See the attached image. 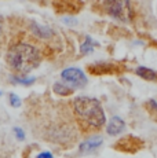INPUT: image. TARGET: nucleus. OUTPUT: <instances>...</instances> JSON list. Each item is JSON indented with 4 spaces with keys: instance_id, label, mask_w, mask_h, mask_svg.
Wrapping results in <instances>:
<instances>
[{
    "instance_id": "obj_10",
    "label": "nucleus",
    "mask_w": 157,
    "mask_h": 158,
    "mask_svg": "<svg viewBox=\"0 0 157 158\" xmlns=\"http://www.w3.org/2000/svg\"><path fill=\"white\" fill-rule=\"evenodd\" d=\"M10 102H11V105H13L14 107H19L21 106V99L18 98L15 94H11L10 95Z\"/></svg>"
},
{
    "instance_id": "obj_1",
    "label": "nucleus",
    "mask_w": 157,
    "mask_h": 158,
    "mask_svg": "<svg viewBox=\"0 0 157 158\" xmlns=\"http://www.w3.org/2000/svg\"><path fill=\"white\" fill-rule=\"evenodd\" d=\"M8 63L14 70L21 74H26L40 65V54L31 44L19 43L10 48L8 51Z\"/></svg>"
},
{
    "instance_id": "obj_11",
    "label": "nucleus",
    "mask_w": 157,
    "mask_h": 158,
    "mask_svg": "<svg viewBox=\"0 0 157 158\" xmlns=\"http://www.w3.org/2000/svg\"><path fill=\"white\" fill-rule=\"evenodd\" d=\"M35 78H21V77H14V81L15 83H19V84H25V85H29V84L33 83Z\"/></svg>"
},
{
    "instance_id": "obj_9",
    "label": "nucleus",
    "mask_w": 157,
    "mask_h": 158,
    "mask_svg": "<svg viewBox=\"0 0 157 158\" xmlns=\"http://www.w3.org/2000/svg\"><path fill=\"white\" fill-rule=\"evenodd\" d=\"M92 51V40L90 37H87L86 43L81 45V54H88Z\"/></svg>"
},
{
    "instance_id": "obj_4",
    "label": "nucleus",
    "mask_w": 157,
    "mask_h": 158,
    "mask_svg": "<svg viewBox=\"0 0 157 158\" xmlns=\"http://www.w3.org/2000/svg\"><path fill=\"white\" fill-rule=\"evenodd\" d=\"M61 77H62L63 83L69 84L72 88H81L87 84L86 74L77 68L65 69V70L61 73Z\"/></svg>"
},
{
    "instance_id": "obj_8",
    "label": "nucleus",
    "mask_w": 157,
    "mask_h": 158,
    "mask_svg": "<svg viewBox=\"0 0 157 158\" xmlns=\"http://www.w3.org/2000/svg\"><path fill=\"white\" fill-rule=\"evenodd\" d=\"M54 91L61 95H68V94L72 92V88L65 87V83H55L54 84Z\"/></svg>"
},
{
    "instance_id": "obj_2",
    "label": "nucleus",
    "mask_w": 157,
    "mask_h": 158,
    "mask_svg": "<svg viewBox=\"0 0 157 158\" xmlns=\"http://www.w3.org/2000/svg\"><path fill=\"white\" fill-rule=\"evenodd\" d=\"M77 117L90 128H101L105 124V113L101 103L94 98L80 96L73 102Z\"/></svg>"
},
{
    "instance_id": "obj_6",
    "label": "nucleus",
    "mask_w": 157,
    "mask_h": 158,
    "mask_svg": "<svg viewBox=\"0 0 157 158\" xmlns=\"http://www.w3.org/2000/svg\"><path fill=\"white\" fill-rule=\"evenodd\" d=\"M102 143V138L99 136H94V138H90L88 140H86L84 143H81L80 146V151L81 153H91L95 148H98Z\"/></svg>"
},
{
    "instance_id": "obj_12",
    "label": "nucleus",
    "mask_w": 157,
    "mask_h": 158,
    "mask_svg": "<svg viewBox=\"0 0 157 158\" xmlns=\"http://www.w3.org/2000/svg\"><path fill=\"white\" fill-rule=\"evenodd\" d=\"M14 132L17 133V138L19 139V140H23L25 139V135H23V131L19 129V128H14Z\"/></svg>"
},
{
    "instance_id": "obj_7",
    "label": "nucleus",
    "mask_w": 157,
    "mask_h": 158,
    "mask_svg": "<svg viewBox=\"0 0 157 158\" xmlns=\"http://www.w3.org/2000/svg\"><path fill=\"white\" fill-rule=\"evenodd\" d=\"M137 74L139 76V77L143 78V80H147V81H157V72H155L153 69L139 66V68L137 69Z\"/></svg>"
},
{
    "instance_id": "obj_5",
    "label": "nucleus",
    "mask_w": 157,
    "mask_h": 158,
    "mask_svg": "<svg viewBox=\"0 0 157 158\" xmlns=\"http://www.w3.org/2000/svg\"><path fill=\"white\" fill-rule=\"evenodd\" d=\"M124 127H125L124 125V121H123L121 118H120V117H113L109 121V124H108L106 132L109 133V135H117V133L123 132Z\"/></svg>"
},
{
    "instance_id": "obj_3",
    "label": "nucleus",
    "mask_w": 157,
    "mask_h": 158,
    "mask_svg": "<svg viewBox=\"0 0 157 158\" xmlns=\"http://www.w3.org/2000/svg\"><path fill=\"white\" fill-rule=\"evenodd\" d=\"M105 8L112 17L128 22L132 17L129 0H105Z\"/></svg>"
},
{
    "instance_id": "obj_14",
    "label": "nucleus",
    "mask_w": 157,
    "mask_h": 158,
    "mask_svg": "<svg viewBox=\"0 0 157 158\" xmlns=\"http://www.w3.org/2000/svg\"><path fill=\"white\" fill-rule=\"evenodd\" d=\"M0 35H2V19H0Z\"/></svg>"
},
{
    "instance_id": "obj_13",
    "label": "nucleus",
    "mask_w": 157,
    "mask_h": 158,
    "mask_svg": "<svg viewBox=\"0 0 157 158\" xmlns=\"http://www.w3.org/2000/svg\"><path fill=\"white\" fill-rule=\"evenodd\" d=\"M37 158H54V157H53V154H51V153H48V151H44V153L39 154Z\"/></svg>"
}]
</instances>
